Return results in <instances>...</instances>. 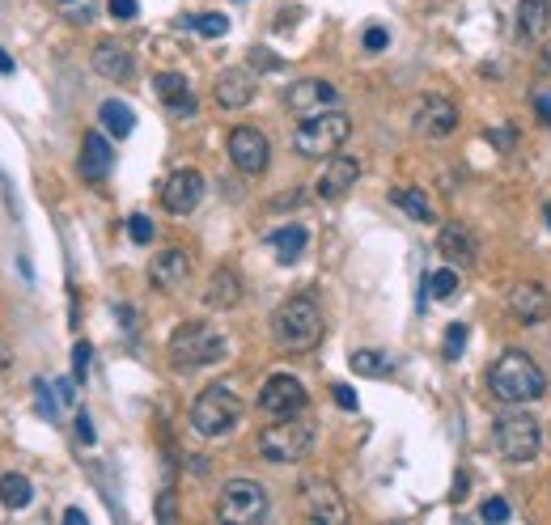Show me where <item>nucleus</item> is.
<instances>
[{
    "instance_id": "f257e3e1",
    "label": "nucleus",
    "mask_w": 551,
    "mask_h": 525,
    "mask_svg": "<svg viewBox=\"0 0 551 525\" xmlns=\"http://www.w3.org/2000/svg\"><path fill=\"white\" fill-rule=\"evenodd\" d=\"M488 390L496 403L522 407V403H535V398L547 394V373L539 369V360L530 352L509 348L505 356H496V365L488 369Z\"/></svg>"
},
{
    "instance_id": "f03ea898",
    "label": "nucleus",
    "mask_w": 551,
    "mask_h": 525,
    "mask_svg": "<svg viewBox=\"0 0 551 525\" xmlns=\"http://www.w3.org/2000/svg\"><path fill=\"white\" fill-rule=\"evenodd\" d=\"M318 441V424L310 420L306 411L297 415H272V424L259 432V458L263 462H276V466H289V462H301L314 449Z\"/></svg>"
},
{
    "instance_id": "7ed1b4c3",
    "label": "nucleus",
    "mask_w": 551,
    "mask_h": 525,
    "mask_svg": "<svg viewBox=\"0 0 551 525\" xmlns=\"http://www.w3.org/2000/svg\"><path fill=\"white\" fill-rule=\"evenodd\" d=\"M272 339L280 352H314L323 339V310L314 297H289L272 314Z\"/></svg>"
},
{
    "instance_id": "20e7f679",
    "label": "nucleus",
    "mask_w": 551,
    "mask_h": 525,
    "mask_svg": "<svg viewBox=\"0 0 551 525\" xmlns=\"http://www.w3.org/2000/svg\"><path fill=\"white\" fill-rule=\"evenodd\" d=\"M170 365L174 369H208L217 365V360H225V335L217 327H208V322H183L179 331L170 335Z\"/></svg>"
},
{
    "instance_id": "39448f33",
    "label": "nucleus",
    "mask_w": 551,
    "mask_h": 525,
    "mask_svg": "<svg viewBox=\"0 0 551 525\" xmlns=\"http://www.w3.org/2000/svg\"><path fill=\"white\" fill-rule=\"evenodd\" d=\"M242 420V398L229 390V386H208L200 390V398L191 403V428L200 432V437L217 441V437H229V432L238 428Z\"/></svg>"
},
{
    "instance_id": "423d86ee",
    "label": "nucleus",
    "mask_w": 551,
    "mask_h": 525,
    "mask_svg": "<svg viewBox=\"0 0 551 525\" xmlns=\"http://www.w3.org/2000/svg\"><path fill=\"white\" fill-rule=\"evenodd\" d=\"M352 136V119L344 111H318V115H306L301 128L293 132V149L301 157H331L344 149V140Z\"/></svg>"
},
{
    "instance_id": "0eeeda50",
    "label": "nucleus",
    "mask_w": 551,
    "mask_h": 525,
    "mask_svg": "<svg viewBox=\"0 0 551 525\" xmlns=\"http://www.w3.org/2000/svg\"><path fill=\"white\" fill-rule=\"evenodd\" d=\"M539 445H543V424L535 420L530 411H505L496 415V449H501V458L513 462V466H526L539 458Z\"/></svg>"
},
{
    "instance_id": "6e6552de",
    "label": "nucleus",
    "mask_w": 551,
    "mask_h": 525,
    "mask_svg": "<svg viewBox=\"0 0 551 525\" xmlns=\"http://www.w3.org/2000/svg\"><path fill=\"white\" fill-rule=\"evenodd\" d=\"M217 517L229 525H251L268 517V492L255 479H229L217 496Z\"/></svg>"
},
{
    "instance_id": "1a4fd4ad",
    "label": "nucleus",
    "mask_w": 551,
    "mask_h": 525,
    "mask_svg": "<svg viewBox=\"0 0 551 525\" xmlns=\"http://www.w3.org/2000/svg\"><path fill=\"white\" fill-rule=\"evenodd\" d=\"M229 161H234L242 174L259 178L263 170H268V161H272L268 136H263L259 128H234V132H229Z\"/></svg>"
},
{
    "instance_id": "9d476101",
    "label": "nucleus",
    "mask_w": 551,
    "mask_h": 525,
    "mask_svg": "<svg viewBox=\"0 0 551 525\" xmlns=\"http://www.w3.org/2000/svg\"><path fill=\"white\" fill-rule=\"evenodd\" d=\"M340 102V89L323 77H306V81H293L284 89V106H289L293 115H318V111H331V106Z\"/></svg>"
},
{
    "instance_id": "9b49d317",
    "label": "nucleus",
    "mask_w": 551,
    "mask_h": 525,
    "mask_svg": "<svg viewBox=\"0 0 551 525\" xmlns=\"http://www.w3.org/2000/svg\"><path fill=\"white\" fill-rule=\"evenodd\" d=\"M505 305H509V314L518 318L522 327H539V322L551 318V293L539 280H518V284L509 288Z\"/></svg>"
},
{
    "instance_id": "f8f14e48",
    "label": "nucleus",
    "mask_w": 551,
    "mask_h": 525,
    "mask_svg": "<svg viewBox=\"0 0 551 525\" xmlns=\"http://www.w3.org/2000/svg\"><path fill=\"white\" fill-rule=\"evenodd\" d=\"M306 403H310V394L293 373H276L259 390V407L268 415H297V411H306Z\"/></svg>"
},
{
    "instance_id": "ddd939ff",
    "label": "nucleus",
    "mask_w": 551,
    "mask_h": 525,
    "mask_svg": "<svg viewBox=\"0 0 551 525\" xmlns=\"http://www.w3.org/2000/svg\"><path fill=\"white\" fill-rule=\"evenodd\" d=\"M204 199V174L200 170H174L162 183V208L174 216H187Z\"/></svg>"
},
{
    "instance_id": "4468645a",
    "label": "nucleus",
    "mask_w": 551,
    "mask_h": 525,
    "mask_svg": "<svg viewBox=\"0 0 551 525\" xmlns=\"http://www.w3.org/2000/svg\"><path fill=\"white\" fill-rule=\"evenodd\" d=\"M301 504H306V513H310L314 521H331V525H340V521L348 517L340 492H335V483H331V479H318V475L301 479Z\"/></svg>"
},
{
    "instance_id": "2eb2a0df",
    "label": "nucleus",
    "mask_w": 551,
    "mask_h": 525,
    "mask_svg": "<svg viewBox=\"0 0 551 525\" xmlns=\"http://www.w3.org/2000/svg\"><path fill=\"white\" fill-rule=\"evenodd\" d=\"M357 178H361V161L357 157H344V153H331L327 157V170L318 174V199H344L352 187H357Z\"/></svg>"
},
{
    "instance_id": "dca6fc26",
    "label": "nucleus",
    "mask_w": 551,
    "mask_h": 525,
    "mask_svg": "<svg viewBox=\"0 0 551 525\" xmlns=\"http://www.w3.org/2000/svg\"><path fill=\"white\" fill-rule=\"evenodd\" d=\"M458 128V106L450 98H420L416 106V132L420 136H429V140H441V136H450Z\"/></svg>"
},
{
    "instance_id": "f3484780",
    "label": "nucleus",
    "mask_w": 551,
    "mask_h": 525,
    "mask_svg": "<svg viewBox=\"0 0 551 525\" xmlns=\"http://www.w3.org/2000/svg\"><path fill=\"white\" fill-rule=\"evenodd\" d=\"M149 280H153V288H162V293L183 288V284L191 280V255H187L183 246H170V250H162V255H153Z\"/></svg>"
},
{
    "instance_id": "a211bd4d",
    "label": "nucleus",
    "mask_w": 551,
    "mask_h": 525,
    "mask_svg": "<svg viewBox=\"0 0 551 525\" xmlns=\"http://www.w3.org/2000/svg\"><path fill=\"white\" fill-rule=\"evenodd\" d=\"M437 255L446 259L450 267H475V259H479V242H475V233L467 229V225H446L437 233Z\"/></svg>"
},
{
    "instance_id": "6ab92c4d",
    "label": "nucleus",
    "mask_w": 551,
    "mask_h": 525,
    "mask_svg": "<svg viewBox=\"0 0 551 525\" xmlns=\"http://www.w3.org/2000/svg\"><path fill=\"white\" fill-rule=\"evenodd\" d=\"M111 166H115L111 140H106L102 132H85V140H81V178L85 183H102V178L111 174Z\"/></svg>"
},
{
    "instance_id": "aec40b11",
    "label": "nucleus",
    "mask_w": 551,
    "mask_h": 525,
    "mask_svg": "<svg viewBox=\"0 0 551 525\" xmlns=\"http://www.w3.org/2000/svg\"><path fill=\"white\" fill-rule=\"evenodd\" d=\"M153 89H157V98L170 106L174 119H191L195 115V94H191V85H187L183 72H157Z\"/></svg>"
},
{
    "instance_id": "412c9836",
    "label": "nucleus",
    "mask_w": 551,
    "mask_h": 525,
    "mask_svg": "<svg viewBox=\"0 0 551 525\" xmlns=\"http://www.w3.org/2000/svg\"><path fill=\"white\" fill-rule=\"evenodd\" d=\"M255 98V72L251 68H225L217 77V102L225 111H242Z\"/></svg>"
},
{
    "instance_id": "4be33fe9",
    "label": "nucleus",
    "mask_w": 551,
    "mask_h": 525,
    "mask_svg": "<svg viewBox=\"0 0 551 525\" xmlns=\"http://www.w3.org/2000/svg\"><path fill=\"white\" fill-rule=\"evenodd\" d=\"M242 301V276L234 267H217L208 276V288H204V305L208 310H234Z\"/></svg>"
},
{
    "instance_id": "5701e85b",
    "label": "nucleus",
    "mask_w": 551,
    "mask_h": 525,
    "mask_svg": "<svg viewBox=\"0 0 551 525\" xmlns=\"http://www.w3.org/2000/svg\"><path fill=\"white\" fill-rule=\"evenodd\" d=\"M94 72L106 81H128L132 77V51L115 39H102L94 47Z\"/></svg>"
},
{
    "instance_id": "b1692460",
    "label": "nucleus",
    "mask_w": 551,
    "mask_h": 525,
    "mask_svg": "<svg viewBox=\"0 0 551 525\" xmlns=\"http://www.w3.org/2000/svg\"><path fill=\"white\" fill-rule=\"evenodd\" d=\"M98 119H102V128L111 132L115 140H123V136L136 132V111H132L128 102H119V98H106V102L98 106Z\"/></svg>"
},
{
    "instance_id": "393cba45",
    "label": "nucleus",
    "mask_w": 551,
    "mask_h": 525,
    "mask_svg": "<svg viewBox=\"0 0 551 525\" xmlns=\"http://www.w3.org/2000/svg\"><path fill=\"white\" fill-rule=\"evenodd\" d=\"M551 26V0H522L518 5V30L526 39H543Z\"/></svg>"
},
{
    "instance_id": "a878e982",
    "label": "nucleus",
    "mask_w": 551,
    "mask_h": 525,
    "mask_svg": "<svg viewBox=\"0 0 551 525\" xmlns=\"http://www.w3.org/2000/svg\"><path fill=\"white\" fill-rule=\"evenodd\" d=\"M272 246H276V259L280 263H297L301 255H306V246H310V233L301 229V225H284L272 233Z\"/></svg>"
},
{
    "instance_id": "bb28decb",
    "label": "nucleus",
    "mask_w": 551,
    "mask_h": 525,
    "mask_svg": "<svg viewBox=\"0 0 551 525\" xmlns=\"http://www.w3.org/2000/svg\"><path fill=\"white\" fill-rule=\"evenodd\" d=\"M390 204H399L412 221H420V225H429L433 221V204H429V195L424 191H416V187H399V191H390Z\"/></svg>"
},
{
    "instance_id": "cd10ccee",
    "label": "nucleus",
    "mask_w": 551,
    "mask_h": 525,
    "mask_svg": "<svg viewBox=\"0 0 551 525\" xmlns=\"http://www.w3.org/2000/svg\"><path fill=\"white\" fill-rule=\"evenodd\" d=\"M30 500H34V487H30L26 475H5V479H0V504H5L9 513H22Z\"/></svg>"
},
{
    "instance_id": "c85d7f7f",
    "label": "nucleus",
    "mask_w": 551,
    "mask_h": 525,
    "mask_svg": "<svg viewBox=\"0 0 551 525\" xmlns=\"http://www.w3.org/2000/svg\"><path fill=\"white\" fill-rule=\"evenodd\" d=\"M390 369H395V360H390L386 352H373V348L352 352V373H361V377H386Z\"/></svg>"
},
{
    "instance_id": "c756f323",
    "label": "nucleus",
    "mask_w": 551,
    "mask_h": 525,
    "mask_svg": "<svg viewBox=\"0 0 551 525\" xmlns=\"http://www.w3.org/2000/svg\"><path fill=\"white\" fill-rule=\"evenodd\" d=\"M424 288L437 297V301H450L454 293H458V267H441V271H433L429 280H424Z\"/></svg>"
},
{
    "instance_id": "7c9ffc66",
    "label": "nucleus",
    "mask_w": 551,
    "mask_h": 525,
    "mask_svg": "<svg viewBox=\"0 0 551 525\" xmlns=\"http://www.w3.org/2000/svg\"><path fill=\"white\" fill-rule=\"evenodd\" d=\"M187 26H195L204 39H221V34L229 30V17H221V13H195Z\"/></svg>"
},
{
    "instance_id": "2f4dec72",
    "label": "nucleus",
    "mask_w": 551,
    "mask_h": 525,
    "mask_svg": "<svg viewBox=\"0 0 551 525\" xmlns=\"http://www.w3.org/2000/svg\"><path fill=\"white\" fill-rule=\"evenodd\" d=\"M467 322H450V331H446V360H458L462 348H467Z\"/></svg>"
},
{
    "instance_id": "473e14b6",
    "label": "nucleus",
    "mask_w": 551,
    "mask_h": 525,
    "mask_svg": "<svg viewBox=\"0 0 551 525\" xmlns=\"http://www.w3.org/2000/svg\"><path fill=\"white\" fill-rule=\"evenodd\" d=\"M153 233H157V229H153L149 216H140V212L128 216V238H132L136 246H149V242H153Z\"/></svg>"
},
{
    "instance_id": "72a5a7b5",
    "label": "nucleus",
    "mask_w": 551,
    "mask_h": 525,
    "mask_svg": "<svg viewBox=\"0 0 551 525\" xmlns=\"http://www.w3.org/2000/svg\"><path fill=\"white\" fill-rule=\"evenodd\" d=\"M479 517H484V521H509L513 509H509V500H505V496H492V500L479 504Z\"/></svg>"
},
{
    "instance_id": "f704fd0d",
    "label": "nucleus",
    "mask_w": 551,
    "mask_h": 525,
    "mask_svg": "<svg viewBox=\"0 0 551 525\" xmlns=\"http://www.w3.org/2000/svg\"><path fill=\"white\" fill-rule=\"evenodd\" d=\"M90 356H94V348L81 339L73 348V377H77V382H85V373H90Z\"/></svg>"
},
{
    "instance_id": "c9c22d12",
    "label": "nucleus",
    "mask_w": 551,
    "mask_h": 525,
    "mask_svg": "<svg viewBox=\"0 0 551 525\" xmlns=\"http://www.w3.org/2000/svg\"><path fill=\"white\" fill-rule=\"evenodd\" d=\"M106 9H111L115 22H136V13H140L136 0H106Z\"/></svg>"
},
{
    "instance_id": "e433bc0d",
    "label": "nucleus",
    "mask_w": 551,
    "mask_h": 525,
    "mask_svg": "<svg viewBox=\"0 0 551 525\" xmlns=\"http://www.w3.org/2000/svg\"><path fill=\"white\" fill-rule=\"evenodd\" d=\"M386 43H390V34L382 26H369L365 30V51H386Z\"/></svg>"
},
{
    "instance_id": "4c0bfd02",
    "label": "nucleus",
    "mask_w": 551,
    "mask_h": 525,
    "mask_svg": "<svg viewBox=\"0 0 551 525\" xmlns=\"http://www.w3.org/2000/svg\"><path fill=\"white\" fill-rule=\"evenodd\" d=\"M335 394V403H340L344 411H357V394H352V386H331Z\"/></svg>"
},
{
    "instance_id": "58836bf2",
    "label": "nucleus",
    "mask_w": 551,
    "mask_h": 525,
    "mask_svg": "<svg viewBox=\"0 0 551 525\" xmlns=\"http://www.w3.org/2000/svg\"><path fill=\"white\" fill-rule=\"evenodd\" d=\"M77 437H81L85 445H94V441H98V432H94V424H90V415H85V411L77 415Z\"/></svg>"
},
{
    "instance_id": "ea45409f",
    "label": "nucleus",
    "mask_w": 551,
    "mask_h": 525,
    "mask_svg": "<svg viewBox=\"0 0 551 525\" xmlns=\"http://www.w3.org/2000/svg\"><path fill=\"white\" fill-rule=\"evenodd\" d=\"M251 64H255V68H280V60L268 56V47H255V51H251Z\"/></svg>"
},
{
    "instance_id": "a19ab883",
    "label": "nucleus",
    "mask_w": 551,
    "mask_h": 525,
    "mask_svg": "<svg viewBox=\"0 0 551 525\" xmlns=\"http://www.w3.org/2000/svg\"><path fill=\"white\" fill-rule=\"evenodd\" d=\"M535 111L543 115V123L551 128V94H535Z\"/></svg>"
},
{
    "instance_id": "79ce46f5",
    "label": "nucleus",
    "mask_w": 551,
    "mask_h": 525,
    "mask_svg": "<svg viewBox=\"0 0 551 525\" xmlns=\"http://www.w3.org/2000/svg\"><path fill=\"white\" fill-rule=\"evenodd\" d=\"M73 382H77V377H73ZM73 382H68V377H60V382H56V390H60V403H73V398H77Z\"/></svg>"
},
{
    "instance_id": "37998d69",
    "label": "nucleus",
    "mask_w": 551,
    "mask_h": 525,
    "mask_svg": "<svg viewBox=\"0 0 551 525\" xmlns=\"http://www.w3.org/2000/svg\"><path fill=\"white\" fill-rule=\"evenodd\" d=\"M13 365V348H9V343L5 339H0V373H5Z\"/></svg>"
},
{
    "instance_id": "c03bdc74",
    "label": "nucleus",
    "mask_w": 551,
    "mask_h": 525,
    "mask_svg": "<svg viewBox=\"0 0 551 525\" xmlns=\"http://www.w3.org/2000/svg\"><path fill=\"white\" fill-rule=\"evenodd\" d=\"M64 521H68V525H85V513H81V509H68Z\"/></svg>"
},
{
    "instance_id": "a18cd8bd",
    "label": "nucleus",
    "mask_w": 551,
    "mask_h": 525,
    "mask_svg": "<svg viewBox=\"0 0 551 525\" xmlns=\"http://www.w3.org/2000/svg\"><path fill=\"white\" fill-rule=\"evenodd\" d=\"M0 72H5V77H13V60L5 56V47H0Z\"/></svg>"
},
{
    "instance_id": "49530a36",
    "label": "nucleus",
    "mask_w": 551,
    "mask_h": 525,
    "mask_svg": "<svg viewBox=\"0 0 551 525\" xmlns=\"http://www.w3.org/2000/svg\"><path fill=\"white\" fill-rule=\"evenodd\" d=\"M547 221H551V208H547Z\"/></svg>"
},
{
    "instance_id": "de8ad7c7",
    "label": "nucleus",
    "mask_w": 551,
    "mask_h": 525,
    "mask_svg": "<svg viewBox=\"0 0 551 525\" xmlns=\"http://www.w3.org/2000/svg\"><path fill=\"white\" fill-rule=\"evenodd\" d=\"M64 5H68V0H64Z\"/></svg>"
}]
</instances>
